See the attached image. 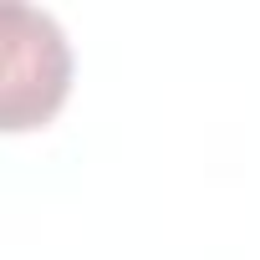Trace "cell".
I'll use <instances>...</instances> for the list:
<instances>
[{"label":"cell","instance_id":"1","mask_svg":"<svg viewBox=\"0 0 260 260\" xmlns=\"http://www.w3.org/2000/svg\"><path fill=\"white\" fill-rule=\"evenodd\" d=\"M0 127L26 133L61 112L72 92V46L46 11L6 6L0 16Z\"/></svg>","mask_w":260,"mask_h":260}]
</instances>
